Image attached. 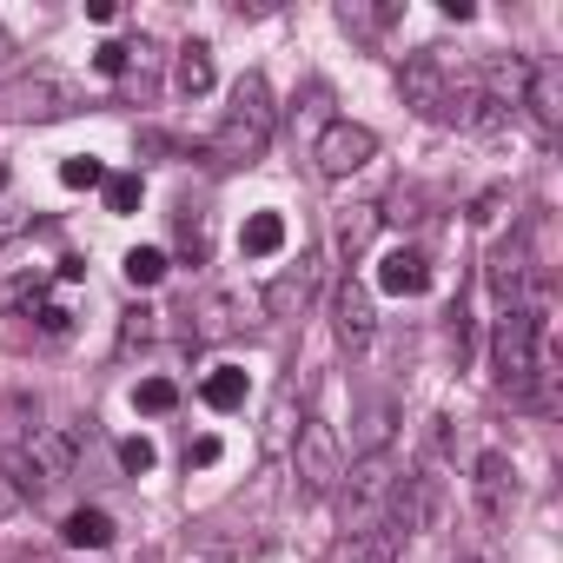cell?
<instances>
[{"label":"cell","mask_w":563,"mask_h":563,"mask_svg":"<svg viewBox=\"0 0 563 563\" xmlns=\"http://www.w3.org/2000/svg\"><path fill=\"white\" fill-rule=\"evenodd\" d=\"M265 140H272V93H265L258 74H245L232 87V113L219 120V133H212L206 153H212V166H245V159L265 153Z\"/></svg>","instance_id":"1"},{"label":"cell","mask_w":563,"mask_h":563,"mask_svg":"<svg viewBox=\"0 0 563 563\" xmlns=\"http://www.w3.org/2000/svg\"><path fill=\"white\" fill-rule=\"evenodd\" d=\"M490 372H497V391L530 398V378H537V325H530V312H497Z\"/></svg>","instance_id":"2"},{"label":"cell","mask_w":563,"mask_h":563,"mask_svg":"<svg viewBox=\"0 0 563 563\" xmlns=\"http://www.w3.org/2000/svg\"><path fill=\"white\" fill-rule=\"evenodd\" d=\"M398 484V464L391 451L378 457H358L345 477H339V510H345V530H365V523H385V497Z\"/></svg>","instance_id":"3"},{"label":"cell","mask_w":563,"mask_h":563,"mask_svg":"<svg viewBox=\"0 0 563 563\" xmlns=\"http://www.w3.org/2000/svg\"><path fill=\"white\" fill-rule=\"evenodd\" d=\"M292 471H299V490H306V497H332V490H339V477H345V451H339V431H332L325 418H306V424H299Z\"/></svg>","instance_id":"4"},{"label":"cell","mask_w":563,"mask_h":563,"mask_svg":"<svg viewBox=\"0 0 563 563\" xmlns=\"http://www.w3.org/2000/svg\"><path fill=\"white\" fill-rule=\"evenodd\" d=\"M398 87H405V107H411V113H424V120H451V87H457V74H451L444 47L411 54L405 74H398Z\"/></svg>","instance_id":"5"},{"label":"cell","mask_w":563,"mask_h":563,"mask_svg":"<svg viewBox=\"0 0 563 563\" xmlns=\"http://www.w3.org/2000/svg\"><path fill=\"white\" fill-rule=\"evenodd\" d=\"M312 159H319V173H325V179H352V173H365V166L378 159V133H372V126H358V120H332V126L319 133Z\"/></svg>","instance_id":"6"},{"label":"cell","mask_w":563,"mask_h":563,"mask_svg":"<svg viewBox=\"0 0 563 563\" xmlns=\"http://www.w3.org/2000/svg\"><path fill=\"white\" fill-rule=\"evenodd\" d=\"M74 107H80V93L60 74H27V80H14L8 93H0V113H8V120H60Z\"/></svg>","instance_id":"7"},{"label":"cell","mask_w":563,"mask_h":563,"mask_svg":"<svg viewBox=\"0 0 563 563\" xmlns=\"http://www.w3.org/2000/svg\"><path fill=\"white\" fill-rule=\"evenodd\" d=\"M484 278H490V299H497V312H523V306H530V286H537L530 245H523V239L497 245V252H490V265H484Z\"/></svg>","instance_id":"8"},{"label":"cell","mask_w":563,"mask_h":563,"mask_svg":"<svg viewBox=\"0 0 563 563\" xmlns=\"http://www.w3.org/2000/svg\"><path fill=\"white\" fill-rule=\"evenodd\" d=\"M332 325H339V345H345V352H365V345H372L378 306H372V286H365V278H339V292H332Z\"/></svg>","instance_id":"9"},{"label":"cell","mask_w":563,"mask_h":563,"mask_svg":"<svg viewBox=\"0 0 563 563\" xmlns=\"http://www.w3.org/2000/svg\"><path fill=\"white\" fill-rule=\"evenodd\" d=\"M74 464H80V438H74L67 424L34 431V444H27V471H34V484H41V490H47V484H60V477H74Z\"/></svg>","instance_id":"10"},{"label":"cell","mask_w":563,"mask_h":563,"mask_svg":"<svg viewBox=\"0 0 563 563\" xmlns=\"http://www.w3.org/2000/svg\"><path fill=\"white\" fill-rule=\"evenodd\" d=\"M471 490H477V510H484L490 523H504V517L517 510V471H510V457H504V451H484Z\"/></svg>","instance_id":"11"},{"label":"cell","mask_w":563,"mask_h":563,"mask_svg":"<svg viewBox=\"0 0 563 563\" xmlns=\"http://www.w3.org/2000/svg\"><path fill=\"white\" fill-rule=\"evenodd\" d=\"M378 286H385L391 299H418V292H431V258H424L418 245H391L385 265H378Z\"/></svg>","instance_id":"12"},{"label":"cell","mask_w":563,"mask_h":563,"mask_svg":"<svg viewBox=\"0 0 563 563\" xmlns=\"http://www.w3.org/2000/svg\"><path fill=\"white\" fill-rule=\"evenodd\" d=\"M312 286H319V258H299V272H286V278L265 286V312L272 319H299L312 306Z\"/></svg>","instance_id":"13"},{"label":"cell","mask_w":563,"mask_h":563,"mask_svg":"<svg viewBox=\"0 0 563 563\" xmlns=\"http://www.w3.org/2000/svg\"><path fill=\"white\" fill-rule=\"evenodd\" d=\"M398 530H385V523H365V530H345L339 543H332V563H398Z\"/></svg>","instance_id":"14"},{"label":"cell","mask_w":563,"mask_h":563,"mask_svg":"<svg viewBox=\"0 0 563 563\" xmlns=\"http://www.w3.org/2000/svg\"><path fill=\"white\" fill-rule=\"evenodd\" d=\"M517 107H530V120H537L543 133H556V126H563V80H556V67H530Z\"/></svg>","instance_id":"15"},{"label":"cell","mask_w":563,"mask_h":563,"mask_svg":"<svg viewBox=\"0 0 563 563\" xmlns=\"http://www.w3.org/2000/svg\"><path fill=\"white\" fill-rule=\"evenodd\" d=\"M232 332H239V299H232V292L199 299V312H192V345H219V339H232Z\"/></svg>","instance_id":"16"},{"label":"cell","mask_w":563,"mask_h":563,"mask_svg":"<svg viewBox=\"0 0 563 563\" xmlns=\"http://www.w3.org/2000/svg\"><path fill=\"white\" fill-rule=\"evenodd\" d=\"M173 80H179V93H186V100H206V93H212V80H219V74H212V47H206V41H186V47H179Z\"/></svg>","instance_id":"17"},{"label":"cell","mask_w":563,"mask_h":563,"mask_svg":"<svg viewBox=\"0 0 563 563\" xmlns=\"http://www.w3.org/2000/svg\"><path fill=\"white\" fill-rule=\"evenodd\" d=\"M60 537H67L74 550H107V543H113V517L87 504V510H74V517L60 523Z\"/></svg>","instance_id":"18"},{"label":"cell","mask_w":563,"mask_h":563,"mask_svg":"<svg viewBox=\"0 0 563 563\" xmlns=\"http://www.w3.org/2000/svg\"><path fill=\"white\" fill-rule=\"evenodd\" d=\"M378 225H385V219H378V206H352V212H339V252H345V258H358V252L378 239Z\"/></svg>","instance_id":"19"},{"label":"cell","mask_w":563,"mask_h":563,"mask_svg":"<svg viewBox=\"0 0 563 563\" xmlns=\"http://www.w3.org/2000/svg\"><path fill=\"white\" fill-rule=\"evenodd\" d=\"M179 258H186V265H206V258H212V219H206L199 206L179 212Z\"/></svg>","instance_id":"20"},{"label":"cell","mask_w":563,"mask_h":563,"mask_svg":"<svg viewBox=\"0 0 563 563\" xmlns=\"http://www.w3.org/2000/svg\"><path fill=\"white\" fill-rule=\"evenodd\" d=\"M199 398H206L212 411H239V405H245V372H239V365H219V372H206Z\"/></svg>","instance_id":"21"},{"label":"cell","mask_w":563,"mask_h":563,"mask_svg":"<svg viewBox=\"0 0 563 563\" xmlns=\"http://www.w3.org/2000/svg\"><path fill=\"white\" fill-rule=\"evenodd\" d=\"M120 272H126L133 292H153L159 278H166V252H159V245H133V252L120 258Z\"/></svg>","instance_id":"22"},{"label":"cell","mask_w":563,"mask_h":563,"mask_svg":"<svg viewBox=\"0 0 563 563\" xmlns=\"http://www.w3.org/2000/svg\"><path fill=\"white\" fill-rule=\"evenodd\" d=\"M239 245H245L252 258H272L278 245H286V219H278V212H252L245 232H239Z\"/></svg>","instance_id":"23"},{"label":"cell","mask_w":563,"mask_h":563,"mask_svg":"<svg viewBox=\"0 0 563 563\" xmlns=\"http://www.w3.org/2000/svg\"><path fill=\"white\" fill-rule=\"evenodd\" d=\"M60 186H74V192H93V186H107V166H100L93 153H74V159H60Z\"/></svg>","instance_id":"24"},{"label":"cell","mask_w":563,"mask_h":563,"mask_svg":"<svg viewBox=\"0 0 563 563\" xmlns=\"http://www.w3.org/2000/svg\"><path fill=\"white\" fill-rule=\"evenodd\" d=\"M133 405H140L146 418H166V411L179 405V385H173V378H140V391H133Z\"/></svg>","instance_id":"25"},{"label":"cell","mask_w":563,"mask_h":563,"mask_svg":"<svg viewBox=\"0 0 563 563\" xmlns=\"http://www.w3.org/2000/svg\"><path fill=\"white\" fill-rule=\"evenodd\" d=\"M391 418H398L391 405H372V411H365V424H358V444H365V457H378V451L391 444Z\"/></svg>","instance_id":"26"},{"label":"cell","mask_w":563,"mask_h":563,"mask_svg":"<svg viewBox=\"0 0 563 563\" xmlns=\"http://www.w3.org/2000/svg\"><path fill=\"white\" fill-rule=\"evenodd\" d=\"M405 8H358V0H352V8H339V21L352 27V34H378V27H391Z\"/></svg>","instance_id":"27"},{"label":"cell","mask_w":563,"mask_h":563,"mask_svg":"<svg viewBox=\"0 0 563 563\" xmlns=\"http://www.w3.org/2000/svg\"><path fill=\"white\" fill-rule=\"evenodd\" d=\"M107 212H133L140 206V173H107Z\"/></svg>","instance_id":"28"},{"label":"cell","mask_w":563,"mask_h":563,"mask_svg":"<svg viewBox=\"0 0 563 563\" xmlns=\"http://www.w3.org/2000/svg\"><path fill=\"white\" fill-rule=\"evenodd\" d=\"M41 292H47V278L41 272H21V278L0 286V306H41Z\"/></svg>","instance_id":"29"},{"label":"cell","mask_w":563,"mask_h":563,"mask_svg":"<svg viewBox=\"0 0 563 563\" xmlns=\"http://www.w3.org/2000/svg\"><path fill=\"white\" fill-rule=\"evenodd\" d=\"M146 339H153V312H146V306H133V312L120 319V358H126V352H140Z\"/></svg>","instance_id":"30"},{"label":"cell","mask_w":563,"mask_h":563,"mask_svg":"<svg viewBox=\"0 0 563 563\" xmlns=\"http://www.w3.org/2000/svg\"><path fill=\"white\" fill-rule=\"evenodd\" d=\"M120 464H126L133 477H146V471L159 464V451H153V438H126V444H120Z\"/></svg>","instance_id":"31"},{"label":"cell","mask_w":563,"mask_h":563,"mask_svg":"<svg viewBox=\"0 0 563 563\" xmlns=\"http://www.w3.org/2000/svg\"><path fill=\"white\" fill-rule=\"evenodd\" d=\"M21 497H27V490H21V477H14L8 464H0V523H8V517L21 510Z\"/></svg>","instance_id":"32"},{"label":"cell","mask_w":563,"mask_h":563,"mask_svg":"<svg viewBox=\"0 0 563 563\" xmlns=\"http://www.w3.org/2000/svg\"><path fill=\"white\" fill-rule=\"evenodd\" d=\"M41 332H47V339H67V332H74V312H67V306H41Z\"/></svg>","instance_id":"33"},{"label":"cell","mask_w":563,"mask_h":563,"mask_svg":"<svg viewBox=\"0 0 563 563\" xmlns=\"http://www.w3.org/2000/svg\"><path fill=\"white\" fill-rule=\"evenodd\" d=\"M93 67H100V74H126V41H107V47L93 54Z\"/></svg>","instance_id":"34"},{"label":"cell","mask_w":563,"mask_h":563,"mask_svg":"<svg viewBox=\"0 0 563 563\" xmlns=\"http://www.w3.org/2000/svg\"><path fill=\"white\" fill-rule=\"evenodd\" d=\"M186 464H199V471L219 464V438H192V444H186Z\"/></svg>","instance_id":"35"},{"label":"cell","mask_w":563,"mask_h":563,"mask_svg":"<svg viewBox=\"0 0 563 563\" xmlns=\"http://www.w3.org/2000/svg\"><path fill=\"white\" fill-rule=\"evenodd\" d=\"M497 212H504V192H484V199H477V212H471V219H477V225H490V219H497Z\"/></svg>","instance_id":"36"},{"label":"cell","mask_w":563,"mask_h":563,"mask_svg":"<svg viewBox=\"0 0 563 563\" xmlns=\"http://www.w3.org/2000/svg\"><path fill=\"white\" fill-rule=\"evenodd\" d=\"M14 232H21V219H0V245H8V239H14Z\"/></svg>","instance_id":"37"},{"label":"cell","mask_w":563,"mask_h":563,"mask_svg":"<svg viewBox=\"0 0 563 563\" xmlns=\"http://www.w3.org/2000/svg\"><path fill=\"white\" fill-rule=\"evenodd\" d=\"M0 186H8V166H0Z\"/></svg>","instance_id":"38"}]
</instances>
